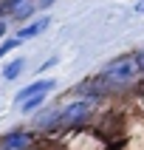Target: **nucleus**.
I'll use <instances>...</instances> for the list:
<instances>
[{
  "mask_svg": "<svg viewBox=\"0 0 144 150\" xmlns=\"http://www.w3.org/2000/svg\"><path fill=\"white\" fill-rule=\"evenodd\" d=\"M34 14H37V3H34V0H28V3H23L20 8H14V11H11L8 23H17V25H23V23H28V20H31Z\"/></svg>",
  "mask_w": 144,
  "mask_h": 150,
  "instance_id": "nucleus-9",
  "label": "nucleus"
},
{
  "mask_svg": "<svg viewBox=\"0 0 144 150\" xmlns=\"http://www.w3.org/2000/svg\"><path fill=\"white\" fill-rule=\"evenodd\" d=\"M20 45H23V42L17 40L14 34H11V37H6V40H0V59H3V57H8V54H11L14 48H20Z\"/></svg>",
  "mask_w": 144,
  "mask_h": 150,
  "instance_id": "nucleus-11",
  "label": "nucleus"
},
{
  "mask_svg": "<svg viewBox=\"0 0 144 150\" xmlns=\"http://www.w3.org/2000/svg\"><path fill=\"white\" fill-rule=\"evenodd\" d=\"M51 28V17L48 14H42V17H31L28 23H23V25H17V31H14V37L20 42H25V40H34V37H40L42 31H48Z\"/></svg>",
  "mask_w": 144,
  "mask_h": 150,
  "instance_id": "nucleus-7",
  "label": "nucleus"
},
{
  "mask_svg": "<svg viewBox=\"0 0 144 150\" xmlns=\"http://www.w3.org/2000/svg\"><path fill=\"white\" fill-rule=\"evenodd\" d=\"M96 113H99V102H91V99L59 102L54 136H62V133H68V130H76V127H91V122L96 119Z\"/></svg>",
  "mask_w": 144,
  "mask_h": 150,
  "instance_id": "nucleus-2",
  "label": "nucleus"
},
{
  "mask_svg": "<svg viewBox=\"0 0 144 150\" xmlns=\"http://www.w3.org/2000/svg\"><path fill=\"white\" fill-rule=\"evenodd\" d=\"M25 74V57H11L3 65V71H0V79L3 82H14V79H20V76Z\"/></svg>",
  "mask_w": 144,
  "mask_h": 150,
  "instance_id": "nucleus-8",
  "label": "nucleus"
},
{
  "mask_svg": "<svg viewBox=\"0 0 144 150\" xmlns=\"http://www.w3.org/2000/svg\"><path fill=\"white\" fill-rule=\"evenodd\" d=\"M62 150H110L107 136L96 127H76L59 136Z\"/></svg>",
  "mask_w": 144,
  "mask_h": 150,
  "instance_id": "nucleus-3",
  "label": "nucleus"
},
{
  "mask_svg": "<svg viewBox=\"0 0 144 150\" xmlns=\"http://www.w3.org/2000/svg\"><path fill=\"white\" fill-rule=\"evenodd\" d=\"M57 91V79L54 76H37L34 82H28V85H23L20 91L14 93V108L20 105V102H25V99H31V96H37V93H54Z\"/></svg>",
  "mask_w": 144,
  "mask_h": 150,
  "instance_id": "nucleus-6",
  "label": "nucleus"
},
{
  "mask_svg": "<svg viewBox=\"0 0 144 150\" xmlns=\"http://www.w3.org/2000/svg\"><path fill=\"white\" fill-rule=\"evenodd\" d=\"M0 3H3V0H0Z\"/></svg>",
  "mask_w": 144,
  "mask_h": 150,
  "instance_id": "nucleus-16",
  "label": "nucleus"
},
{
  "mask_svg": "<svg viewBox=\"0 0 144 150\" xmlns=\"http://www.w3.org/2000/svg\"><path fill=\"white\" fill-rule=\"evenodd\" d=\"M34 3H37V11H48V8L54 6L57 0H34Z\"/></svg>",
  "mask_w": 144,
  "mask_h": 150,
  "instance_id": "nucleus-14",
  "label": "nucleus"
},
{
  "mask_svg": "<svg viewBox=\"0 0 144 150\" xmlns=\"http://www.w3.org/2000/svg\"><path fill=\"white\" fill-rule=\"evenodd\" d=\"M133 14L136 17H144V0H136V3H133Z\"/></svg>",
  "mask_w": 144,
  "mask_h": 150,
  "instance_id": "nucleus-15",
  "label": "nucleus"
},
{
  "mask_svg": "<svg viewBox=\"0 0 144 150\" xmlns=\"http://www.w3.org/2000/svg\"><path fill=\"white\" fill-rule=\"evenodd\" d=\"M57 62H59V57H57V54H54V57H48V59H45V62H42L40 68H37V74L42 76V71H48V68H54V65H57Z\"/></svg>",
  "mask_w": 144,
  "mask_h": 150,
  "instance_id": "nucleus-13",
  "label": "nucleus"
},
{
  "mask_svg": "<svg viewBox=\"0 0 144 150\" xmlns=\"http://www.w3.org/2000/svg\"><path fill=\"white\" fill-rule=\"evenodd\" d=\"M40 136L31 127H11L0 136V150H34Z\"/></svg>",
  "mask_w": 144,
  "mask_h": 150,
  "instance_id": "nucleus-4",
  "label": "nucleus"
},
{
  "mask_svg": "<svg viewBox=\"0 0 144 150\" xmlns=\"http://www.w3.org/2000/svg\"><path fill=\"white\" fill-rule=\"evenodd\" d=\"M45 102H48V93H37V96H31V99L20 102V105H17V110H20V113H25V116H31V113H37Z\"/></svg>",
  "mask_w": 144,
  "mask_h": 150,
  "instance_id": "nucleus-10",
  "label": "nucleus"
},
{
  "mask_svg": "<svg viewBox=\"0 0 144 150\" xmlns=\"http://www.w3.org/2000/svg\"><path fill=\"white\" fill-rule=\"evenodd\" d=\"M138 65H136L133 54H119V57L107 59L105 65L93 74V79L105 88V93H116V91H127V88H133L138 82Z\"/></svg>",
  "mask_w": 144,
  "mask_h": 150,
  "instance_id": "nucleus-1",
  "label": "nucleus"
},
{
  "mask_svg": "<svg viewBox=\"0 0 144 150\" xmlns=\"http://www.w3.org/2000/svg\"><path fill=\"white\" fill-rule=\"evenodd\" d=\"M57 113H59V102L42 105V110L31 113V130L37 136H54V125H57Z\"/></svg>",
  "mask_w": 144,
  "mask_h": 150,
  "instance_id": "nucleus-5",
  "label": "nucleus"
},
{
  "mask_svg": "<svg viewBox=\"0 0 144 150\" xmlns=\"http://www.w3.org/2000/svg\"><path fill=\"white\" fill-rule=\"evenodd\" d=\"M133 59H136V65H138V74L144 76V45L133 51Z\"/></svg>",
  "mask_w": 144,
  "mask_h": 150,
  "instance_id": "nucleus-12",
  "label": "nucleus"
}]
</instances>
